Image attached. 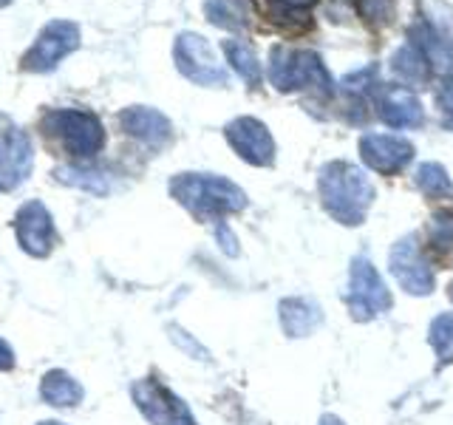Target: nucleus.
Masks as SVG:
<instances>
[{
    "instance_id": "9",
    "label": "nucleus",
    "mask_w": 453,
    "mask_h": 425,
    "mask_svg": "<svg viewBox=\"0 0 453 425\" xmlns=\"http://www.w3.org/2000/svg\"><path fill=\"white\" fill-rule=\"evenodd\" d=\"M391 275L400 281V287L411 295H431L434 292V269L425 261V255L417 247V238H400L388 255Z\"/></svg>"
},
{
    "instance_id": "3",
    "label": "nucleus",
    "mask_w": 453,
    "mask_h": 425,
    "mask_svg": "<svg viewBox=\"0 0 453 425\" xmlns=\"http://www.w3.org/2000/svg\"><path fill=\"white\" fill-rule=\"evenodd\" d=\"M42 131L54 136L74 159H94L105 145V128L91 111L57 108L42 117Z\"/></svg>"
},
{
    "instance_id": "8",
    "label": "nucleus",
    "mask_w": 453,
    "mask_h": 425,
    "mask_svg": "<svg viewBox=\"0 0 453 425\" xmlns=\"http://www.w3.org/2000/svg\"><path fill=\"white\" fill-rule=\"evenodd\" d=\"M131 394L150 425H196L190 408L159 380H139L134 382Z\"/></svg>"
},
{
    "instance_id": "7",
    "label": "nucleus",
    "mask_w": 453,
    "mask_h": 425,
    "mask_svg": "<svg viewBox=\"0 0 453 425\" xmlns=\"http://www.w3.org/2000/svg\"><path fill=\"white\" fill-rule=\"evenodd\" d=\"M77 46H80V26L74 20H51L42 26V32L32 42V49L26 51L23 68L46 74V71L60 66V60H65L71 51H77Z\"/></svg>"
},
{
    "instance_id": "34",
    "label": "nucleus",
    "mask_w": 453,
    "mask_h": 425,
    "mask_svg": "<svg viewBox=\"0 0 453 425\" xmlns=\"http://www.w3.org/2000/svg\"><path fill=\"white\" fill-rule=\"evenodd\" d=\"M40 425H63V422H40Z\"/></svg>"
},
{
    "instance_id": "22",
    "label": "nucleus",
    "mask_w": 453,
    "mask_h": 425,
    "mask_svg": "<svg viewBox=\"0 0 453 425\" xmlns=\"http://www.w3.org/2000/svg\"><path fill=\"white\" fill-rule=\"evenodd\" d=\"M428 344L434 346L439 363H450L453 360V312H442L431 321L428 329Z\"/></svg>"
},
{
    "instance_id": "23",
    "label": "nucleus",
    "mask_w": 453,
    "mask_h": 425,
    "mask_svg": "<svg viewBox=\"0 0 453 425\" xmlns=\"http://www.w3.org/2000/svg\"><path fill=\"white\" fill-rule=\"evenodd\" d=\"M54 176H57V182L71 184V188H82V190L96 193V196L108 193V182H105V176H103V174H94V170H82V167L63 165V167H57V170H54Z\"/></svg>"
},
{
    "instance_id": "18",
    "label": "nucleus",
    "mask_w": 453,
    "mask_h": 425,
    "mask_svg": "<svg viewBox=\"0 0 453 425\" xmlns=\"http://www.w3.org/2000/svg\"><path fill=\"white\" fill-rule=\"evenodd\" d=\"M221 51L226 57V63L235 68V74L244 80L247 85H258L261 82V77H264L261 60H258V54H255V49L250 46L247 40H241V37L224 40L221 42Z\"/></svg>"
},
{
    "instance_id": "15",
    "label": "nucleus",
    "mask_w": 453,
    "mask_h": 425,
    "mask_svg": "<svg viewBox=\"0 0 453 425\" xmlns=\"http://www.w3.org/2000/svg\"><path fill=\"white\" fill-rule=\"evenodd\" d=\"M380 120L391 128H419L425 120V108L419 97L405 85H388L380 94Z\"/></svg>"
},
{
    "instance_id": "21",
    "label": "nucleus",
    "mask_w": 453,
    "mask_h": 425,
    "mask_svg": "<svg viewBox=\"0 0 453 425\" xmlns=\"http://www.w3.org/2000/svg\"><path fill=\"white\" fill-rule=\"evenodd\" d=\"M417 188L431 196V198H448L453 196V182L448 176V170L439 165V162H425L417 167Z\"/></svg>"
},
{
    "instance_id": "35",
    "label": "nucleus",
    "mask_w": 453,
    "mask_h": 425,
    "mask_svg": "<svg viewBox=\"0 0 453 425\" xmlns=\"http://www.w3.org/2000/svg\"><path fill=\"white\" fill-rule=\"evenodd\" d=\"M9 4V0H0V6H6Z\"/></svg>"
},
{
    "instance_id": "11",
    "label": "nucleus",
    "mask_w": 453,
    "mask_h": 425,
    "mask_svg": "<svg viewBox=\"0 0 453 425\" xmlns=\"http://www.w3.org/2000/svg\"><path fill=\"white\" fill-rule=\"evenodd\" d=\"M14 230H18V241L28 255L46 259L54 250L57 230L51 221V212L42 202H26L18 210V216H14Z\"/></svg>"
},
{
    "instance_id": "30",
    "label": "nucleus",
    "mask_w": 453,
    "mask_h": 425,
    "mask_svg": "<svg viewBox=\"0 0 453 425\" xmlns=\"http://www.w3.org/2000/svg\"><path fill=\"white\" fill-rule=\"evenodd\" d=\"M12 366H14V352L9 349L6 340H0V372H6Z\"/></svg>"
},
{
    "instance_id": "16",
    "label": "nucleus",
    "mask_w": 453,
    "mask_h": 425,
    "mask_svg": "<svg viewBox=\"0 0 453 425\" xmlns=\"http://www.w3.org/2000/svg\"><path fill=\"white\" fill-rule=\"evenodd\" d=\"M323 312L309 298H287L280 301V326L289 337H306L320 326Z\"/></svg>"
},
{
    "instance_id": "19",
    "label": "nucleus",
    "mask_w": 453,
    "mask_h": 425,
    "mask_svg": "<svg viewBox=\"0 0 453 425\" xmlns=\"http://www.w3.org/2000/svg\"><path fill=\"white\" fill-rule=\"evenodd\" d=\"M204 18L226 32H241L250 26V0H204Z\"/></svg>"
},
{
    "instance_id": "13",
    "label": "nucleus",
    "mask_w": 453,
    "mask_h": 425,
    "mask_svg": "<svg viewBox=\"0 0 453 425\" xmlns=\"http://www.w3.org/2000/svg\"><path fill=\"white\" fill-rule=\"evenodd\" d=\"M35 151L32 139L23 131L12 128V131L0 134V193L20 188L26 176L32 174Z\"/></svg>"
},
{
    "instance_id": "27",
    "label": "nucleus",
    "mask_w": 453,
    "mask_h": 425,
    "mask_svg": "<svg viewBox=\"0 0 453 425\" xmlns=\"http://www.w3.org/2000/svg\"><path fill=\"white\" fill-rule=\"evenodd\" d=\"M170 337H173V340H176V344H179L181 349H188V352L193 354V358H196V354H198V360H207V352H204L202 346H198L196 340H190L188 335H184V332L179 329V326H173V329H170Z\"/></svg>"
},
{
    "instance_id": "5",
    "label": "nucleus",
    "mask_w": 453,
    "mask_h": 425,
    "mask_svg": "<svg viewBox=\"0 0 453 425\" xmlns=\"http://www.w3.org/2000/svg\"><path fill=\"white\" fill-rule=\"evenodd\" d=\"M349 309L357 321H372L382 312L391 309V292L386 287V281L380 278V273L374 269V264L365 259V255H357L351 261V273H349Z\"/></svg>"
},
{
    "instance_id": "25",
    "label": "nucleus",
    "mask_w": 453,
    "mask_h": 425,
    "mask_svg": "<svg viewBox=\"0 0 453 425\" xmlns=\"http://www.w3.org/2000/svg\"><path fill=\"white\" fill-rule=\"evenodd\" d=\"M360 18L372 26H388L394 18V0H360Z\"/></svg>"
},
{
    "instance_id": "26",
    "label": "nucleus",
    "mask_w": 453,
    "mask_h": 425,
    "mask_svg": "<svg viewBox=\"0 0 453 425\" xmlns=\"http://www.w3.org/2000/svg\"><path fill=\"white\" fill-rule=\"evenodd\" d=\"M374 74H377V66H368L365 71L363 68L354 71V74L343 77V89H349V91H365L368 85H372Z\"/></svg>"
},
{
    "instance_id": "20",
    "label": "nucleus",
    "mask_w": 453,
    "mask_h": 425,
    "mask_svg": "<svg viewBox=\"0 0 453 425\" xmlns=\"http://www.w3.org/2000/svg\"><path fill=\"white\" fill-rule=\"evenodd\" d=\"M82 386L80 382L65 375V372H49L42 377V386H40V397L46 400L49 406H60V408H74L77 403H82Z\"/></svg>"
},
{
    "instance_id": "1",
    "label": "nucleus",
    "mask_w": 453,
    "mask_h": 425,
    "mask_svg": "<svg viewBox=\"0 0 453 425\" xmlns=\"http://www.w3.org/2000/svg\"><path fill=\"white\" fill-rule=\"evenodd\" d=\"M170 193L202 221H219L247 207V193L235 182L212 174H179L170 179Z\"/></svg>"
},
{
    "instance_id": "14",
    "label": "nucleus",
    "mask_w": 453,
    "mask_h": 425,
    "mask_svg": "<svg viewBox=\"0 0 453 425\" xmlns=\"http://www.w3.org/2000/svg\"><path fill=\"white\" fill-rule=\"evenodd\" d=\"M119 125L125 128L127 136L145 142L150 148H162L173 139V125L162 111L148 108V105H131L119 111Z\"/></svg>"
},
{
    "instance_id": "17",
    "label": "nucleus",
    "mask_w": 453,
    "mask_h": 425,
    "mask_svg": "<svg viewBox=\"0 0 453 425\" xmlns=\"http://www.w3.org/2000/svg\"><path fill=\"white\" fill-rule=\"evenodd\" d=\"M391 68L396 77L408 85H414V89H422V85H428L431 80V63L417 42H403V46L391 54Z\"/></svg>"
},
{
    "instance_id": "31",
    "label": "nucleus",
    "mask_w": 453,
    "mask_h": 425,
    "mask_svg": "<svg viewBox=\"0 0 453 425\" xmlns=\"http://www.w3.org/2000/svg\"><path fill=\"white\" fill-rule=\"evenodd\" d=\"M283 4H287L289 9H306V6L315 4V0H283Z\"/></svg>"
},
{
    "instance_id": "33",
    "label": "nucleus",
    "mask_w": 453,
    "mask_h": 425,
    "mask_svg": "<svg viewBox=\"0 0 453 425\" xmlns=\"http://www.w3.org/2000/svg\"><path fill=\"white\" fill-rule=\"evenodd\" d=\"M448 295H450V301H453V281H450V290H448Z\"/></svg>"
},
{
    "instance_id": "28",
    "label": "nucleus",
    "mask_w": 453,
    "mask_h": 425,
    "mask_svg": "<svg viewBox=\"0 0 453 425\" xmlns=\"http://www.w3.org/2000/svg\"><path fill=\"white\" fill-rule=\"evenodd\" d=\"M436 99H439V105H442L445 111H453V77H445V80H442Z\"/></svg>"
},
{
    "instance_id": "29",
    "label": "nucleus",
    "mask_w": 453,
    "mask_h": 425,
    "mask_svg": "<svg viewBox=\"0 0 453 425\" xmlns=\"http://www.w3.org/2000/svg\"><path fill=\"white\" fill-rule=\"evenodd\" d=\"M219 238H221V250H224L226 255H238L235 236L230 233V227H226V224H219Z\"/></svg>"
},
{
    "instance_id": "2",
    "label": "nucleus",
    "mask_w": 453,
    "mask_h": 425,
    "mask_svg": "<svg viewBox=\"0 0 453 425\" xmlns=\"http://www.w3.org/2000/svg\"><path fill=\"white\" fill-rule=\"evenodd\" d=\"M318 188L323 207L332 212L340 224H363L368 207L374 202V184L357 165L351 162H329L318 176Z\"/></svg>"
},
{
    "instance_id": "4",
    "label": "nucleus",
    "mask_w": 453,
    "mask_h": 425,
    "mask_svg": "<svg viewBox=\"0 0 453 425\" xmlns=\"http://www.w3.org/2000/svg\"><path fill=\"white\" fill-rule=\"evenodd\" d=\"M269 82L278 91H297V89L332 91L334 85L315 51L289 49V46H275L269 51Z\"/></svg>"
},
{
    "instance_id": "6",
    "label": "nucleus",
    "mask_w": 453,
    "mask_h": 425,
    "mask_svg": "<svg viewBox=\"0 0 453 425\" xmlns=\"http://www.w3.org/2000/svg\"><path fill=\"white\" fill-rule=\"evenodd\" d=\"M173 60L181 74L196 85H210V89L226 85V68L202 35L181 32L173 42Z\"/></svg>"
},
{
    "instance_id": "10",
    "label": "nucleus",
    "mask_w": 453,
    "mask_h": 425,
    "mask_svg": "<svg viewBox=\"0 0 453 425\" xmlns=\"http://www.w3.org/2000/svg\"><path fill=\"white\" fill-rule=\"evenodd\" d=\"M224 136L244 162L255 167H269L275 162V139L261 120L238 117L224 128Z\"/></svg>"
},
{
    "instance_id": "12",
    "label": "nucleus",
    "mask_w": 453,
    "mask_h": 425,
    "mask_svg": "<svg viewBox=\"0 0 453 425\" xmlns=\"http://www.w3.org/2000/svg\"><path fill=\"white\" fill-rule=\"evenodd\" d=\"M360 156L363 162L377 170V174H400L408 162L414 159V145L408 139L391 136V134H368L360 139Z\"/></svg>"
},
{
    "instance_id": "24",
    "label": "nucleus",
    "mask_w": 453,
    "mask_h": 425,
    "mask_svg": "<svg viewBox=\"0 0 453 425\" xmlns=\"http://www.w3.org/2000/svg\"><path fill=\"white\" fill-rule=\"evenodd\" d=\"M428 236H431V244H436L439 250H453V212L450 210L436 212L431 219Z\"/></svg>"
},
{
    "instance_id": "32",
    "label": "nucleus",
    "mask_w": 453,
    "mask_h": 425,
    "mask_svg": "<svg viewBox=\"0 0 453 425\" xmlns=\"http://www.w3.org/2000/svg\"><path fill=\"white\" fill-rule=\"evenodd\" d=\"M320 425H346L343 420H337V417H332V414H326L323 420H320Z\"/></svg>"
}]
</instances>
